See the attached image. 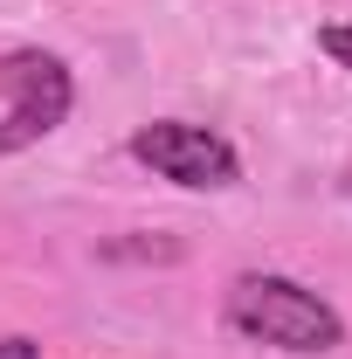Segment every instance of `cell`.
I'll return each instance as SVG.
<instances>
[{
    "instance_id": "8992f818",
    "label": "cell",
    "mask_w": 352,
    "mask_h": 359,
    "mask_svg": "<svg viewBox=\"0 0 352 359\" xmlns=\"http://www.w3.org/2000/svg\"><path fill=\"white\" fill-rule=\"evenodd\" d=\"M346 194H352V187H346Z\"/></svg>"
},
{
    "instance_id": "277c9868",
    "label": "cell",
    "mask_w": 352,
    "mask_h": 359,
    "mask_svg": "<svg viewBox=\"0 0 352 359\" xmlns=\"http://www.w3.org/2000/svg\"><path fill=\"white\" fill-rule=\"evenodd\" d=\"M318 48L339 62V69H352V28L346 21H332V28H318Z\"/></svg>"
},
{
    "instance_id": "6da1fadb",
    "label": "cell",
    "mask_w": 352,
    "mask_h": 359,
    "mask_svg": "<svg viewBox=\"0 0 352 359\" xmlns=\"http://www.w3.org/2000/svg\"><path fill=\"white\" fill-rule=\"evenodd\" d=\"M228 325L242 339H256V346H276V353H332V346H346V318L318 290H304L297 276H235Z\"/></svg>"
},
{
    "instance_id": "3957f363",
    "label": "cell",
    "mask_w": 352,
    "mask_h": 359,
    "mask_svg": "<svg viewBox=\"0 0 352 359\" xmlns=\"http://www.w3.org/2000/svg\"><path fill=\"white\" fill-rule=\"evenodd\" d=\"M132 159L152 166L173 187H194V194H215V187H235L242 180V152L228 145L208 125H187V118H152L132 132Z\"/></svg>"
},
{
    "instance_id": "7a4b0ae2",
    "label": "cell",
    "mask_w": 352,
    "mask_h": 359,
    "mask_svg": "<svg viewBox=\"0 0 352 359\" xmlns=\"http://www.w3.org/2000/svg\"><path fill=\"white\" fill-rule=\"evenodd\" d=\"M69 111H76V76L62 55H48V48L0 55V159L42 145Z\"/></svg>"
},
{
    "instance_id": "5b68a950",
    "label": "cell",
    "mask_w": 352,
    "mask_h": 359,
    "mask_svg": "<svg viewBox=\"0 0 352 359\" xmlns=\"http://www.w3.org/2000/svg\"><path fill=\"white\" fill-rule=\"evenodd\" d=\"M0 359H42L35 339H0Z\"/></svg>"
}]
</instances>
